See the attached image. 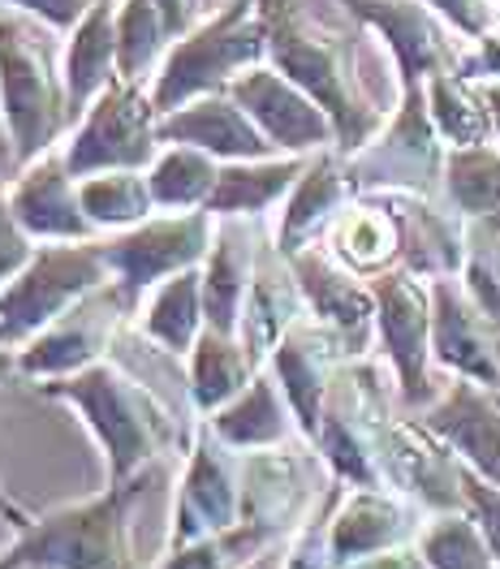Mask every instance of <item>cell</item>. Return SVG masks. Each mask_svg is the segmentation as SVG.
Listing matches in <instances>:
<instances>
[{"label":"cell","mask_w":500,"mask_h":569,"mask_svg":"<svg viewBox=\"0 0 500 569\" xmlns=\"http://www.w3.org/2000/svg\"><path fill=\"white\" fill-rule=\"evenodd\" d=\"M263 18H268V66H277L328 112L341 156L362 151L384 130V108L371 104V96L358 82L354 39L302 18L293 0H263Z\"/></svg>","instance_id":"obj_1"},{"label":"cell","mask_w":500,"mask_h":569,"mask_svg":"<svg viewBox=\"0 0 500 569\" xmlns=\"http://www.w3.org/2000/svg\"><path fill=\"white\" fill-rule=\"evenodd\" d=\"M39 389L43 397H57L82 415V423L91 427V436L104 449L108 483L143 479L147 466L178 445L173 410L112 358L66 380H48Z\"/></svg>","instance_id":"obj_2"},{"label":"cell","mask_w":500,"mask_h":569,"mask_svg":"<svg viewBox=\"0 0 500 569\" xmlns=\"http://www.w3.org/2000/svg\"><path fill=\"white\" fill-rule=\"evenodd\" d=\"M143 479L108 483V492L52 509L18 527L0 552V569H139L130 543V505L143 497Z\"/></svg>","instance_id":"obj_3"},{"label":"cell","mask_w":500,"mask_h":569,"mask_svg":"<svg viewBox=\"0 0 500 569\" xmlns=\"http://www.w3.org/2000/svg\"><path fill=\"white\" fill-rule=\"evenodd\" d=\"M268 61V18L263 0H229L220 13L194 22L173 39L169 57L151 78V104L160 117L178 112L190 100L229 91L238 78Z\"/></svg>","instance_id":"obj_4"},{"label":"cell","mask_w":500,"mask_h":569,"mask_svg":"<svg viewBox=\"0 0 500 569\" xmlns=\"http://www.w3.org/2000/svg\"><path fill=\"white\" fill-rule=\"evenodd\" d=\"M0 108L22 169L57 151V142L73 126L66 66H57L48 31L9 13H0Z\"/></svg>","instance_id":"obj_5"},{"label":"cell","mask_w":500,"mask_h":569,"mask_svg":"<svg viewBox=\"0 0 500 569\" xmlns=\"http://www.w3.org/2000/svg\"><path fill=\"white\" fill-rule=\"evenodd\" d=\"M112 281L104 238L96 242H43L36 259L0 289V346L22 350L52 320H61L82 293Z\"/></svg>","instance_id":"obj_6"},{"label":"cell","mask_w":500,"mask_h":569,"mask_svg":"<svg viewBox=\"0 0 500 569\" xmlns=\"http://www.w3.org/2000/svg\"><path fill=\"white\" fill-rule=\"evenodd\" d=\"M444 156H449V147L431 121L428 87H406L401 104L384 121V130L362 151L346 156V169H350L358 194H367V190L431 194L436 181H444Z\"/></svg>","instance_id":"obj_7"},{"label":"cell","mask_w":500,"mask_h":569,"mask_svg":"<svg viewBox=\"0 0 500 569\" xmlns=\"http://www.w3.org/2000/svg\"><path fill=\"white\" fill-rule=\"evenodd\" d=\"M160 112L151 104V87L117 78L96 104L87 108L66 139V164L73 178L108 173V169H151L160 156L156 139Z\"/></svg>","instance_id":"obj_8"},{"label":"cell","mask_w":500,"mask_h":569,"mask_svg":"<svg viewBox=\"0 0 500 569\" xmlns=\"http://www.w3.org/2000/svg\"><path fill=\"white\" fill-rule=\"evenodd\" d=\"M216 242V216L208 208L199 212H169V216H147L143 224L108 233L104 259L112 281L121 284V293L143 307V293L156 284H164L178 272L203 268L208 250Z\"/></svg>","instance_id":"obj_9"},{"label":"cell","mask_w":500,"mask_h":569,"mask_svg":"<svg viewBox=\"0 0 500 569\" xmlns=\"http://www.w3.org/2000/svg\"><path fill=\"white\" fill-rule=\"evenodd\" d=\"M139 307L121 293L117 281L96 284L91 293H82L61 320H52L39 337H31L18 350V376L48 385V380H66L78 376L96 362L108 358V346L117 341L121 323L130 320Z\"/></svg>","instance_id":"obj_10"},{"label":"cell","mask_w":500,"mask_h":569,"mask_svg":"<svg viewBox=\"0 0 500 569\" xmlns=\"http://www.w3.org/2000/svg\"><path fill=\"white\" fill-rule=\"evenodd\" d=\"M242 492H247V462L242 449L224 445L212 423H194L186 475H181L178 505H173V527L169 548L194 543L203 535L229 531L242 522Z\"/></svg>","instance_id":"obj_11"},{"label":"cell","mask_w":500,"mask_h":569,"mask_svg":"<svg viewBox=\"0 0 500 569\" xmlns=\"http://www.w3.org/2000/svg\"><path fill=\"white\" fill-rule=\"evenodd\" d=\"M367 31L384 39L397 66V82L428 87L436 73L462 70V48L453 43V27L428 0H341Z\"/></svg>","instance_id":"obj_12"},{"label":"cell","mask_w":500,"mask_h":569,"mask_svg":"<svg viewBox=\"0 0 500 569\" xmlns=\"http://www.w3.org/2000/svg\"><path fill=\"white\" fill-rule=\"evenodd\" d=\"M376 293V337L393 362L401 401L419 406L431 397V281L410 268H389L371 281Z\"/></svg>","instance_id":"obj_13"},{"label":"cell","mask_w":500,"mask_h":569,"mask_svg":"<svg viewBox=\"0 0 500 569\" xmlns=\"http://www.w3.org/2000/svg\"><path fill=\"white\" fill-rule=\"evenodd\" d=\"M229 96L242 104V112L268 134V142L281 156H320V151L337 147V130H332L328 112L268 61L242 73L229 87Z\"/></svg>","instance_id":"obj_14"},{"label":"cell","mask_w":500,"mask_h":569,"mask_svg":"<svg viewBox=\"0 0 500 569\" xmlns=\"http://www.w3.org/2000/svg\"><path fill=\"white\" fill-rule=\"evenodd\" d=\"M354 362L346 355L341 337L332 328H323L316 316H302V320L289 328L281 337V346L268 358V371L277 376V385L286 392L289 410L298 419V431L302 440L311 445L316 431H320V415H323V397L332 389L337 371Z\"/></svg>","instance_id":"obj_15"},{"label":"cell","mask_w":500,"mask_h":569,"mask_svg":"<svg viewBox=\"0 0 500 569\" xmlns=\"http://www.w3.org/2000/svg\"><path fill=\"white\" fill-rule=\"evenodd\" d=\"M431 358L474 385L500 389V323L458 277L431 281Z\"/></svg>","instance_id":"obj_16"},{"label":"cell","mask_w":500,"mask_h":569,"mask_svg":"<svg viewBox=\"0 0 500 569\" xmlns=\"http://www.w3.org/2000/svg\"><path fill=\"white\" fill-rule=\"evenodd\" d=\"M9 208L36 242H96L100 238L91 216L82 212L78 178L70 173L61 147L31 160L27 169H18V178L9 181Z\"/></svg>","instance_id":"obj_17"},{"label":"cell","mask_w":500,"mask_h":569,"mask_svg":"<svg viewBox=\"0 0 500 569\" xmlns=\"http://www.w3.org/2000/svg\"><path fill=\"white\" fill-rule=\"evenodd\" d=\"M419 509L410 497H401L393 488H346L341 500L332 505V518H328V557L332 566L346 569L371 557V552H384L397 543H410L419 539Z\"/></svg>","instance_id":"obj_18"},{"label":"cell","mask_w":500,"mask_h":569,"mask_svg":"<svg viewBox=\"0 0 500 569\" xmlns=\"http://www.w3.org/2000/svg\"><path fill=\"white\" fill-rule=\"evenodd\" d=\"M289 263H293V277L302 284V293H307L311 316L341 337L350 358L367 355L371 341H376V293H371V284H362V277H354V272H346L328 254L323 242L289 254Z\"/></svg>","instance_id":"obj_19"},{"label":"cell","mask_w":500,"mask_h":569,"mask_svg":"<svg viewBox=\"0 0 500 569\" xmlns=\"http://www.w3.org/2000/svg\"><path fill=\"white\" fill-rule=\"evenodd\" d=\"M311 449H250L247 458V492H242V522H259L286 535L289 527H302L298 518L307 509L320 505V488H316V462Z\"/></svg>","instance_id":"obj_20"},{"label":"cell","mask_w":500,"mask_h":569,"mask_svg":"<svg viewBox=\"0 0 500 569\" xmlns=\"http://www.w3.org/2000/svg\"><path fill=\"white\" fill-rule=\"evenodd\" d=\"M328 254L354 272L362 281H376L380 272L401 268L406 259V224L397 208L393 190H367L354 194V203L332 220V229L323 233Z\"/></svg>","instance_id":"obj_21"},{"label":"cell","mask_w":500,"mask_h":569,"mask_svg":"<svg viewBox=\"0 0 500 569\" xmlns=\"http://www.w3.org/2000/svg\"><path fill=\"white\" fill-rule=\"evenodd\" d=\"M423 423L462 458V466L500 483V389L458 376L431 401Z\"/></svg>","instance_id":"obj_22"},{"label":"cell","mask_w":500,"mask_h":569,"mask_svg":"<svg viewBox=\"0 0 500 569\" xmlns=\"http://www.w3.org/2000/svg\"><path fill=\"white\" fill-rule=\"evenodd\" d=\"M156 139H160V147H164V142L199 147V151H208V156L224 160V164H229V160H268V156H281L229 91L190 100V104L178 108V112L160 117Z\"/></svg>","instance_id":"obj_23"},{"label":"cell","mask_w":500,"mask_h":569,"mask_svg":"<svg viewBox=\"0 0 500 569\" xmlns=\"http://www.w3.org/2000/svg\"><path fill=\"white\" fill-rule=\"evenodd\" d=\"M358 186L350 181V169H346V156L332 147V151H320L311 156L307 173L293 181L286 199V212H281V224H277V242L272 247L281 254H298V250L323 242V233L332 229V220L354 203Z\"/></svg>","instance_id":"obj_24"},{"label":"cell","mask_w":500,"mask_h":569,"mask_svg":"<svg viewBox=\"0 0 500 569\" xmlns=\"http://www.w3.org/2000/svg\"><path fill=\"white\" fill-rule=\"evenodd\" d=\"M302 316H311V307H307V293L293 277V263L277 247H263L259 263H254L247 307H242V323H238V341L247 346V355L254 358L259 371L268 367L281 337Z\"/></svg>","instance_id":"obj_25"},{"label":"cell","mask_w":500,"mask_h":569,"mask_svg":"<svg viewBox=\"0 0 500 569\" xmlns=\"http://www.w3.org/2000/svg\"><path fill=\"white\" fill-rule=\"evenodd\" d=\"M254 233L242 224V216H229L216 224V242L203 259V307H208V328L216 332H233L242 323L250 281H254V263H259Z\"/></svg>","instance_id":"obj_26"},{"label":"cell","mask_w":500,"mask_h":569,"mask_svg":"<svg viewBox=\"0 0 500 569\" xmlns=\"http://www.w3.org/2000/svg\"><path fill=\"white\" fill-rule=\"evenodd\" d=\"M117 4L121 0H96L87 9V18L70 31V48H66V91H70L73 126L121 78L117 73Z\"/></svg>","instance_id":"obj_27"},{"label":"cell","mask_w":500,"mask_h":569,"mask_svg":"<svg viewBox=\"0 0 500 569\" xmlns=\"http://www.w3.org/2000/svg\"><path fill=\"white\" fill-rule=\"evenodd\" d=\"M208 423L212 431L224 440V445H233V449H277V445H289V436H293V410H289L286 392L277 385V376L263 367L254 380H250L247 389L238 392L229 406H220L216 415H208Z\"/></svg>","instance_id":"obj_28"},{"label":"cell","mask_w":500,"mask_h":569,"mask_svg":"<svg viewBox=\"0 0 500 569\" xmlns=\"http://www.w3.org/2000/svg\"><path fill=\"white\" fill-rule=\"evenodd\" d=\"M311 156H268V160H229L220 164V178L208 199V212L216 220L229 216H263L268 208H277L281 199H289L293 181L307 173Z\"/></svg>","instance_id":"obj_29"},{"label":"cell","mask_w":500,"mask_h":569,"mask_svg":"<svg viewBox=\"0 0 500 569\" xmlns=\"http://www.w3.org/2000/svg\"><path fill=\"white\" fill-rule=\"evenodd\" d=\"M254 376H259V367L233 332L203 328V337L190 350V401H194V410L216 415L220 406H229L247 389Z\"/></svg>","instance_id":"obj_30"},{"label":"cell","mask_w":500,"mask_h":569,"mask_svg":"<svg viewBox=\"0 0 500 569\" xmlns=\"http://www.w3.org/2000/svg\"><path fill=\"white\" fill-rule=\"evenodd\" d=\"M208 328V307H203V268L178 272L164 284L151 289V302L143 311V332L169 355H186L194 350V341Z\"/></svg>","instance_id":"obj_31"},{"label":"cell","mask_w":500,"mask_h":569,"mask_svg":"<svg viewBox=\"0 0 500 569\" xmlns=\"http://www.w3.org/2000/svg\"><path fill=\"white\" fill-rule=\"evenodd\" d=\"M220 164L224 160H216L199 147L164 142L160 156L147 169V186H151L156 208H164V212H199V208H208L216 178H220Z\"/></svg>","instance_id":"obj_32"},{"label":"cell","mask_w":500,"mask_h":569,"mask_svg":"<svg viewBox=\"0 0 500 569\" xmlns=\"http://www.w3.org/2000/svg\"><path fill=\"white\" fill-rule=\"evenodd\" d=\"M440 186L462 220H500V147H449Z\"/></svg>","instance_id":"obj_33"},{"label":"cell","mask_w":500,"mask_h":569,"mask_svg":"<svg viewBox=\"0 0 500 569\" xmlns=\"http://www.w3.org/2000/svg\"><path fill=\"white\" fill-rule=\"evenodd\" d=\"M428 108L444 147H479V142L497 139L492 108L483 100V87L470 82L466 73H436L428 82Z\"/></svg>","instance_id":"obj_34"},{"label":"cell","mask_w":500,"mask_h":569,"mask_svg":"<svg viewBox=\"0 0 500 569\" xmlns=\"http://www.w3.org/2000/svg\"><path fill=\"white\" fill-rule=\"evenodd\" d=\"M78 199L82 212L91 216V224L100 233H121L143 224L156 212L151 186H147V169H108V173H87L78 178Z\"/></svg>","instance_id":"obj_35"},{"label":"cell","mask_w":500,"mask_h":569,"mask_svg":"<svg viewBox=\"0 0 500 569\" xmlns=\"http://www.w3.org/2000/svg\"><path fill=\"white\" fill-rule=\"evenodd\" d=\"M173 48V31L156 0H121L117 4V73L130 82L156 78L160 61Z\"/></svg>","instance_id":"obj_36"},{"label":"cell","mask_w":500,"mask_h":569,"mask_svg":"<svg viewBox=\"0 0 500 569\" xmlns=\"http://www.w3.org/2000/svg\"><path fill=\"white\" fill-rule=\"evenodd\" d=\"M281 535L272 527H259V522H238L229 531L203 535L194 543H181L169 548L164 561L156 569H247L259 552H268Z\"/></svg>","instance_id":"obj_37"},{"label":"cell","mask_w":500,"mask_h":569,"mask_svg":"<svg viewBox=\"0 0 500 569\" xmlns=\"http://www.w3.org/2000/svg\"><path fill=\"white\" fill-rule=\"evenodd\" d=\"M419 548H423L431 569H497V557H492L488 539H483L479 522L466 509L436 513L428 527L419 531Z\"/></svg>","instance_id":"obj_38"},{"label":"cell","mask_w":500,"mask_h":569,"mask_svg":"<svg viewBox=\"0 0 500 569\" xmlns=\"http://www.w3.org/2000/svg\"><path fill=\"white\" fill-rule=\"evenodd\" d=\"M36 238L18 224V216L9 208V186L0 181V289L36 259Z\"/></svg>","instance_id":"obj_39"},{"label":"cell","mask_w":500,"mask_h":569,"mask_svg":"<svg viewBox=\"0 0 500 569\" xmlns=\"http://www.w3.org/2000/svg\"><path fill=\"white\" fill-rule=\"evenodd\" d=\"M462 492H466V513L479 522V531H483V539H488V548H492V557H497V566H500V483L474 475V470L466 466Z\"/></svg>","instance_id":"obj_40"},{"label":"cell","mask_w":500,"mask_h":569,"mask_svg":"<svg viewBox=\"0 0 500 569\" xmlns=\"http://www.w3.org/2000/svg\"><path fill=\"white\" fill-rule=\"evenodd\" d=\"M428 4L466 39H483L492 27H497V18H492V0H428Z\"/></svg>","instance_id":"obj_41"},{"label":"cell","mask_w":500,"mask_h":569,"mask_svg":"<svg viewBox=\"0 0 500 569\" xmlns=\"http://www.w3.org/2000/svg\"><path fill=\"white\" fill-rule=\"evenodd\" d=\"M0 4H13V9L31 13L48 31H73L96 0H0Z\"/></svg>","instance_id":"obj_42"},{"label":"cell","mask_w":500,"mask_h":569,"mask_svg":"<svg viewBox=\"0 0 500 569\" xmlns=\"http://www.w3.org/2000/svg\"><path fill=\"white\" fill-rule=\"evenodd\" d=\"M458 73L470 82H500V22L483 39H474V52H466Z\"/></svg>","instance_id":"obj_43"},{"label":"cell","mask_w":500,"mask_h":569,"mask_svg":"<svg viewBox=\"0 0 500 569\" xmlns=\"http://www.w3.org/2000/svg\"><path fill=\"white\" fill-rule=\"evenodd\" d=\"M346 569H431V566L419 543H397V548L371 552V557H362V561H354V566Z\"/></svg>","instance_id":"obj_44"},{"label":"cell","mask_w":500,"mask_h":569,"mask_svg":"<svg viewBox=\"0 0 500 569\" xmlns=\"http://www.w3.org/2000/svg\"><path fill=\"white\" fill-rule=\"evenodd\" d=\"M156 4H160V13H164L173 39L186 36V31L194 27V18H199V0H156Z\"/></svg>","instance_id":"obj_45"},{"label":"cell","mask_w":500,"mask_h":569,"mask_svg":"<svg viewBox=\"0 0 500 569\" xmlns=\"http://www.w3.org/2000/svg\"><path fill=\"white\" fill-rule=\"evenodd\" d=\"M18 151H13V134H9V121H4V108H0V181L18 178Z\"/></svg>","instance_id":"obj_46"},{"label":"cell","mask_w":500,"mask_h":569,"mask_svg":"<svg viewBox=\"0 0 500 569\" xmlns=\"http://www.w3.org/2000/svg\"><path fill=\"white\" fill-rule=\"evenodd\" d=\"M483 87V100L492 108V126H497V139H500V82H479Z\"/></svg>","instance_id":"obj_47"},{"label":"cell","mask_w":500,"mask_h":569,"mask_svg":"<svg viewBox=\"0 0 500 569\" xmlns=\"http://www.w3.org/2000/svg\"><path fill=\"white\" fill-rule=\"evenodd\" d=\"M13 376H18V350H4L0 346V385L13 380Z\"/></svg>","instance_id":"obj_48"},{"label":"cell","mask_w":500,"mask_h":569,"mask_svg":"<svg viewBox=\"0 0 500 569\" xmlns=\"http://www.w3.org/2000/svg\"><path fill=\"white\" fill-rule=\"evenodd\" d=\"M0 513H4V518H13L18 527H27V522H31V518H22V513H18L13 505H9V497H4V492H0Z\"/></svg>","instance_id":"obj_49"},{"label":"cell","mask_w":500,"mask_h":569,"mask_svg":"<svg viewBox=\"0 0 500 569\" xmlns=\"http://www.w3.org/2000/svg\"><path fill=\"white\" fill-rule=\"evenodd\" d=\"M492 4H500V0H492Z\"/></svg>","instance_id":"obj_50"}]
</instances>
